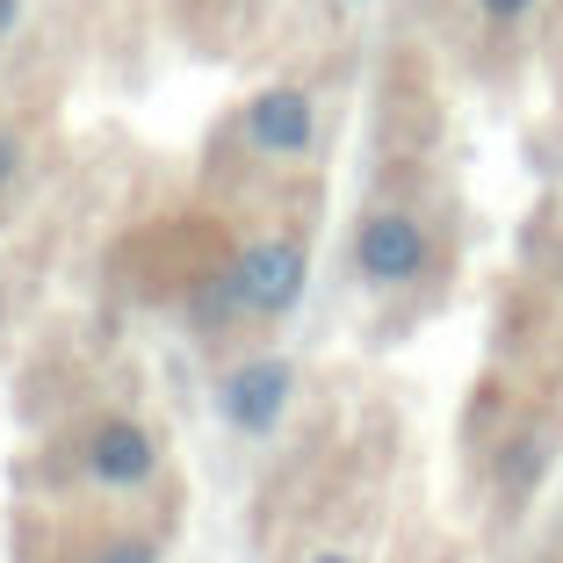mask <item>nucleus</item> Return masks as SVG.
Here are the masks:
<instances>
[{"label": "nucleus", "mask_w": 563, "mask_h": 563, "mask_svg": "<svg viewBox=\"0 0 563 563\" xmlns=\"http://www.w3.org/2000/svg\"><path fill=\"white\" fill-rule=\"evenodd\" d=\"M303 282H311V253L297 239H253L224 267V297H232V318H289L303 303Z\"/></svg>", "instance_id": "obj_1"}, {"label": "nucleus", "mask_w": 563, "mask_h": 563, "mask_svg": "<svg viewBox=\"0 0 563 563\" xmlns=\"http://www.w3.org/2000/svg\"><path fill=\"white\" fill-rule=\"evenodd\" d=\"M354 275L368 282V289H405V282H419L433 267V239L427 224H419L412 210H398V202H383V210H368L362 224H354Z\"/></svg>", "instance_id": "obj_2"}, {"label": "nucleus", "mask_w": 563, "mask_h": 563, "mask_svg": "<svg viewBox=\"0 0 563 563\" xmlns=\"http://www.w3.org/2000/svg\"><path fill=\"white\" fill-rule=\"evenodd\" d=\"M239 137H246L261 159H311V145H318L311 87H261V95L239 109Z\"/></svg>", "instance_id": "obj_3"}, {"label": "nucleus", "mask_w": 563, "mask_h": 563, "mask_svg": "<svg viewBox=\"0 0 563 563\" xmlns=\"http://www.w3.org/2000/svg\"><path fill=\"white\" fill-rule=\"evenodd\" d=\"M289 398H297V368L275 362V354H261V362H239L232 376L217 383V412H224V427H232V433H253V441L282 427Z\"/></svg>", "instance_id": "obj_4"}, {"label": "nucleus", "mask_w": 563, "mask_h": 563, "mask_svg": "<svg viewBox=\"0 0 563 563\" xmlns=\"http://www.w3.org/2000/svg\"><path fill=\"white\" fill-rule=\"evenodd\" d=\"M80 463L101 492H145V484L159 477V441H152V427H137V419H101L80 441Z\"/></svg>", "instance_id": "obj_5"}, {"label": "nucleus", "mask_w": 563, "mask_h": 563, "mask_svg": "<svg viewBox=\"0 0 563 563\" xmlns=\"http://www.w3.org/2000/svg\"><path fill=\"white\" fill-rule=\"evenodd\" d=\"M549 455H556V441H549V433H520V441L498 455V492H506V498H528L534 484H542Z\"/></svg>", "instance_id": "obj_6"}, {"label": "nucleus", "mask_w": 563, "mask_h": 563, "mask_svg": "<svg viewBox=\"0 0 563 563\" xmlns=\"http://www.w3.org/2000/svg\"><path fill=\"white\" fill-rule=\"evenodd\" d=\"M87 563H159V542L152 534H109Z\"/></svg>", "instance_id": "obj_7"}, {"label": "nucleus", "mask_w": 563, "mask_h": 563, "mask_svg": "<svg viewBox=\"0 0 563 563\" xmlns=\"http://www.w3.org/2000/svg\"><path fill=\"white\" fill-rule=\"evenodd\" d=\"M15 174H22V137H15V123H0V196L15 188Z\"/></svg>", "instance_id": "obj_8"}, {"label": "nucleus", "mask_w": 563, "mask_h": 563, "mask_svg": "<svg viewBox=\"0 0 563 563\" xmlns=\"http://www.w3.org/2000/svg\"><path fill=\"white\" fill-rule=\"evenodd\" d=\"M528 8H534V0H477V15H484V22H498V30H506V22H520Z\"/></svg>", "instance_id": "obj_9"}, {"label": "nucleus", "mask_w": 563, "mask_h": 563, "mask_svg": "<svg viewBox=\"0 0 563 563\" xmlns=\"http://www.w3.org/2000/svg\"><path fill=\"white\" fill-rule=\"evenodd\" d=\"M15 22H22V0H0V36H15Z\"/></svg>", "instance_id": "obj_10"}, {"label": "nucleus", "mask_w": 563, "mask_h": 563, "mask_svg": "<svg viewBox=\"0 0 563 563\" xmlns=\"http://www.w3.org/2000/svg\"><path fill=\"white\" fill-rule=\"evenodd\" d=\"M303 563H354V556H340V549H318V556H303Z\"/></svg>", "instance_id": "obj_11"}]
</instances>
